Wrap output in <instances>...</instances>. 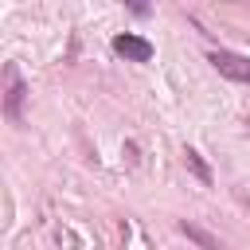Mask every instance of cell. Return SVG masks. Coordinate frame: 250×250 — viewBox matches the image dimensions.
<instances>
[{"label": "cell", "instance_id": "obj_1", "mask_svg": "<svg viewBox=\"0 0 250 250\" xmlns=\"http://www.w3.org/2000/svg\"><path fill=\"white\" fill-rule=\"evenodd\" d=\"M23 102H27V82L16 62L4 66V117L12 125H23Z\"/></svg>", "mask_w": 250, "mask_h": 250}, {"label": "cell", "instance_id": "obj_2", "mask_svg": "<svg viewBox=\"0 0 250 250\" xmlns=\"http://www.w3.org/2000/svg\"><path fill=\"white\" fill-rule=\"evenodd\" d=\"M207 62L223 74V78H230V82H242V86H250V55H234V51H211L207 55Z\"/></svg>", "mask_w": 250, "mask_h": 250}, {"label": "cell", "instance_id": "obj_3", "mask_svg": "<svg viewBox=\"0 0 250 250\" xmlns=\"http://www.w3.org/2000/svg\"><path fill=\"white\" fill-rule=\"evenodd\" d=\"M113 51H117L121 59H129V62H148V59H152V43L141 39V35H133V31L113 35Z\"/></svg>", "mask_w": 250, "mask_h": 250}, {"label": "cell", "instance_id": "obj_4", "mask_svg": "<svg viewBox=\"0 0 250 250\" xmlns=\"http://www.w3.org/2000/svg\"><path fill=\"white\" fill-rule=\"evenodd\" d=\"M184 164H188V172H191V176H195L203 188H211V168H207V160H203V156H199L191 145H184Z\"/></svg>", "mask_w": 250, "mask_h": 250}, {"label": "cell", "instance_id": "obj_5", "mask_svg": "<svg viewBox=\"0 0 250 250\" xmlns=\"http://www.w3.org/2000/svg\"><path fill=\"white\" fill-rule=\"evenodd\" d=\"M180 230H184V234H188V238H191V242H195V246H203V250H223V246H219V238H215V234H207V230H203V227H195V223H188V219H184V223H180Z\"/></svg>", "mask_w": 250, "mask_h": 250}, {"label": "cell", "instance_id": "obj_6", "mask_svg": "<svg viewBox=\"0 0 250 250\" xmlns=\"http://www.w3.org/2000/svg\"><path fill=\"white\" fill-rule=\"evenodd\" d=\"M125 8H129V12L137 16V20H145V16L152 12V4H148V0H125Z\"/></svg>", "mask_w": 250, "mask_h": 250}, {"label": "cell", "instance_id": "obj_7", "mask_svg": "<svg viewBox=\"0 0 250 250\" xmlns=\"http://www.w3.org/2000/svg\"><path fill=\"white\" fill-rule=\"evenodd\" d=\"M246 129H250V117H246Z\"/></svg>", "mask_w": 250, "mask_h": 250}]
</instances>
